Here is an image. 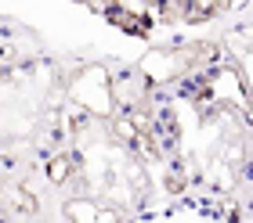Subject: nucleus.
Listing matches in <instances>:
<instances>
[{"instance_id":"obj_1","label":"nucleus","mask_w":253,"mask_h":223,"mask_svg":"<svg viewBox=\"0 0 253 223\" xmlns=\"http://www.w3.org/2000/svg\"><path fill=\"white\" fill-rule=\"evenodd\" d=\"M69 169H73V166H69V159H65V155L51 159V162H47V180H51V184H62V180L69 177Z\"/></svg>"}]
</instances>
